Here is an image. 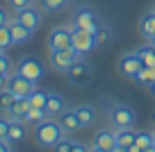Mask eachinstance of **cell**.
<instances>
[{
  "label": "cell",
  "instance_id": "13",
  "mask_svg": "<svg viewBox=\"0 0 155 152\" xmlns=\"http://www.w3.org/2000/svg\"><path fill=\"white\" fill-rule=\"evenodd\" d=\"M7 27H9V32H12V39H14V46H23V43H28V41H32V30H28L21 21H7Z\"/></svg>",
  "mask_w": 155,
  "mask_h": 152
},
{
  "label": "cell",
  "instance_id": "1",
  "mask_svg": "<svg viewBox=\"0 0 155 152\" xmlns=\"http://www.w3.org/2000/svg\"><path fill=\"white\" fill-rule=\"evenodd\" d=\"M62 136H64L62 125H59L57 120H53V118H46L39 125H34V141L41 147H53Z\"/></svg>",
  "mask_w": 155,
  "mask_h": 152
},
{
  "label": "cell",
  "instance_id": "23",
  "mask_svg": "<svg viewBox=\"0 0 155 152\" xmlns=\"http://www.w3.org/2000/svg\"><path fill=\"white\" fill-rule=\"evenodd\" d=\"M137 84H141V86H146V89H153V84H155V68H148V66H144L139 73H137Z\"/></svg>",
  "mask_w": 155,
  "mask_h": 152
},
{
  "label": "cell",
  "instance_id": "39",
  "mask_svg": "<svg viewBox=\"0 0 155 152\" xmlns=\"http://www.w3.org/2000/svg\"><path fill=\"white\" fill-rule=\"evenodd\" d=\"M128 152H141V147L139 145H130V147H128Z\"/></svg>",
  "mask_w": 155,
  "mask_h": 152
},
{
  "label": "cell",
  "instance_id": "30",
  "mask_svg": "<svg viewBox=\"0 0 155 152\" xmlns=\"http://www.w3.org/2000/svg\"><path fill=\"white\" fill-rule=\"evenodd\" d=\"M71 147H73V141H71V138H66V136H62V138L53 145V150H55V152H71Z\"/></svg>",
  "mask_w": 155,
  "mask_h": 152
},
{
  "label": "cell",
  "instance_id": "47",
  "mask_svg": "<svg viewBox=\"0 0 155 152\" xmlns=\"http://www.w3.org/2000/svg\"><path fill=\"white\" fill-rule=\"evenodd\" d=\"M153 9H155V5H153Z\"/></svg>",
  "mask_w": 155,
  "mask_h": 152
},
{
  "label": "cell",
  "instance_id": "17",
  "mask_svg": "<svg viewBox=\"0 0 155 152\" xmlns=\"http://www.w3.org/2000/svg\"><path fill=\"white\" fill-rule=\"evenodd\" d=\"M75 114H78V118H80V123H82V129L91 127V125L96 123V118H98V111H96L94 105H78Z\"/></svg>",
  "mask_w": 155,
  "mask_h": 152
},
{
  "label": "cell",
  "instance_id": "33",
  "mask_svg": "<svg viewBox=\"0 0 155 152\" xmlns=\"http://www.w3.org/2000/svg\"><path fill=\"white\" fill-rule=\"evenodd\" d=\"M32 5V0H9V7L14 11H21V9H25V7H30Z\"/></svg>",
  "mask_w": 155,
  "mask_h": 152
},
{
  "label": "cell",
  "instance_id": "29",
  "mask_svg": "<svg viewBox=\"0 0 155 152\" xmlns=\"http://www.w3.org/2000/svg\"><path fill=\"white\" fill-rule=\"evenodd\" d=\"M39 5H41L44 11H57V9H62L66 2H64V0H39Z\"/></svg>",
  "mask_w": 155,
  "mask_h": 152
},
{
  "label": "cell",
  "instance_id": "11",
  "mask_svg": "<svg viewBox=\"0 0 155 152\" xmlns=\"http://www.w3.org/2000/svg\"><path fill=\"white\" fill-rule=\"evenodd\" d=\"M44 109H46V114H48V118H57V116L66 109V98H64L62 93H57V91H48V100H46Z\"/></svg>",
  "mask_w": 155,
  "mask_h": 152
},
{
  "label": "cell",
  "instance_id": "8",
  "mask_svg": "<svg viewBox=\"0 0 155 152\" xmlns=\"http://www.w3.org/2000/svg\"><path fill=\"white\" fill-rule=\"evenodd\" d=\"M16 71H18L21 75H25L28 80H32V82H39L44 77V66H41V62H39L37 57H21Z\"/></svg>",
  "mask_w": 155,
  "mask_h": 152
},
{
  "label": "cell",
  "instance_id": "7",
  "mask_svg": "<svg viewBox=\"0 0 155 152\" xmlns=\"http://www.w3.org/2000/svg\"><path fill=\"white\" fill-rule=\"evenodd\" d=\"M7 89L16 95V98H28L34 89H37V82L28 80L25 75H21L18 71H14L9 77H7Z\"/></svg>",
  "mask_w": 155,
  "mask_h": 152
},
{
  "label": "cell",
  "instance_id": "12",
  "mask_svg": "<svg viewBox=\"0 0 155 152\" xmlns=\"http://www.w3.org/2000/svg\"><path fill=\"white\" fill-rule=\"evenodd\" d=\"M16 21H21V23L25 25L28 30H37L39 25H41V11L37 9V7H25V9H21V11H16Z\"/></svg>",
  "mask_w": 155,
  "mask_h": 152
},
{
  "label": "cell",
  "instance_id": "14",
  "mask_svg": "<svg viewBox=\"0 0 155 152\" xmlns=\"http://www.w3.org/2000/svg\"><path fill=\"white\" fill-rule=\"evenodd\" d=\"M57 123L62 125L64 134H73V132H78V129H82V123L78 118L75 109H64L62 114L57 116Z\"/></svg>",
  "mask_w": 155,
  "mask_h": 152
},
{
  "label": "cell",
  "instance_id": "28",
  "mask_svg": "<svg viewBox=\"0 0 155 152\" xmlns=\"http://www.w3.org/2000/svg\"><path fill=\"white\" fill-rule=\"evenodd\" d=\"M135 145H139L141 150L148 145H153V134L150 132H137L135 134Z\"/></svg>",
  "mask_w": 155,
  "mask_h": 152
},
{
  "label": "cell",
  "instance_id": "45",
  "mask_svg": "<svg viewBox=\"0 0 155 152\" xmlns=\"http://www.w3.org/2000/svg\"><path fill=\"white\" fill-rule=\"evenodd\" d=\"M64 2H71V0H64Z\"/></svg>",
  "mask_w": 155,
  "mask_h": 152
},
{
  "label": "cell",
  "instance_id": "10",
  "mask_svg": "<svg viewBox=\"0 0 155 152\" xmlns=\"http://www.w3.org/2000/svg\"><path fill=\"white\" fill-rule=\"evenodd\" d=\"M62 48H71V27L57 25L48 32V50H62Z\"/></svg>",
  "mask_w": 155,
  "mask_h": 152
},
{
  "label": "cell",
  "instance_id": "15",
  "mask_svg": "<svg viewBox=\"0 0 155 152\" xmlns=\"http://www.w3.org/2000/svg\"><path fill=\"white\" fill-rule=\"evenodd\" d=\"M94 145L112 152L116 147V132H114V129H110V127H101L96 134H94Z\"/></svg>",
  "mask_w": 155,
  "mask_h": 152
},
{
  "label": "cell",
  "instance_id": "6",
  "mask_svg": "<svg viewBox=\"0 0 155 152\" xmlns=\"http://www.w3.org/2000/svg\"><path fill=\"white\" fill-rule=\"evenodd\" d=\"M71 27H80V30L96 32V27H98V16H96V11H94L89 5H80L75 11H73Z\"/></svg>",
  "mask_w": 155,
  "mask_h": 152
},
{
  "label": "cell",
  "instance_id": "18",
  "mask_svg": "<svg viewBox=\"0 0 155 152\" xmlns=\"http://www.w3.org/2000/svg\"><path fill=\"white\" fill-rule=\"evenodd\" d=\"M28 123H23V120H12V127L9 132H7V141L14 145V143H21L25 136H28V127H25Z\"/></svg>",
  "mask_w": 155,
  "mask_h": 152
},
{
  "label": "cell",
  "instance_id": "34",
  "mask_svg": "<svg viewBox=\"0 0 155 152\" xmlns=\"http://www.w3.org/2000/svg\"><path fill=\"white\" fill-rule=\"evenodd\" d=\"M89 150H91V145H87V143H78V141H73L71 152H89Z\"/></svg>",
  "mask_w": 155,
  "mask_h": 152
},
{
  "label": "cell",
  "instance_id": "42",
  "mask_svg": "<svg viewBox=\"0 0 155 152\" xmlns=\"http://www.w3.org/2000/svg\"><path fill=\"white\" fill-rule=\"evenodd\" d=\"M153 143H155V129H153Z\"/></svg>",
  "mask_w": 155,
  "mask_h": 152
},
{
  "label": "cell",
  "instance_id": "5",
  "mask_svg": "<svg viewBox=\"0 0 155 152\" xmlns=\"http://www.w3.org/2000/svg\"><path fill=\"white\" fill-rule=\"evenodd\" d=\"M80 55L73 48H62V50H48V64L53 71L57 73H66V68L71 66Z\"/></svg>",
  "mask_w": 155,
  "mask_h": 152
},
{
  "label": "cell",
  "instance_id": "25",
  "mask_svg": "<svg viewBox=\"0 0 155 152\" xmlns=\"http://www.w3.org/2000/svg\"><path fill=\"white\" fill-rule=\"evenodd\" d=\"M28 100H30V107L44 109V107H46V100H48V91H39V89H34L32 93L28 95Z\"/></svg>",
  "mask_w": 155,
  "mask_h": 152
},
{
  "label": "cell",
  "instance_id": "38",
  "mask_svg": "<svg viewBox=\"0 0 155 152\" xmlns=\"http://www.w3.org/2000/svg\"><path fill=\"white\" fill-rule=\"evenodd\" d=\"M112 152H128V147H123V145H116Z\"/></svg>",
  "mask_w": 155,
  "mask_h": 152
},
{
  "label": "cell",
  "instance_id": "44",
  "mask_svg": "<svg viewBox=\"0 0 155 152\" xmlns=\"http://www.w3.org/2000/svg\"><path fill=\"white\" fill-rule=\"evenodd\" d=\"M153 93H155V84H153Z\"/></svg>",
  "mask_w": 155,
  "mask_h": 152
},
{
  "label": "cell",
  "instance_id": "22",
  "mask_svg": "<svg viewBox=\"0 0 155 152\" xmlns=\"http://www.w3.org/2000/svg\"><path fill=\"white\" fill-rule=\"evenodd\" d=\"M135 129L132 127H119L116 129V145H123V147H130L135 145Z\"/></svg>",
  "mask_w": 155,
  "mask_h": 152
},
{
  "label": "cell",
  "instance_id": "9",
  "mask_svg": "<svg viewBox=\"0 0 155 152\" xmlns=\"http://www.w3.org/2000/svg\"><path fill=\"white\" fill-rule=\"evenodd\" d=\"M141 68H144V64H141L137 50H135V52H128V55H121V57H119V73H121L123 77L135 80L137 73H139Z\"/></svg>",
  "mask_w": 155,
  "mask_h": 152
},
{
  "label": "cell",
  "instance_id": "41",
  "mask_svg": "<svg viewBox=\"0 0 155 152\" xmlns=\"http://www.w3.org/2000/svg\"><path fill=\"white\" fill-rule=\"evenodd\" d=\"M141 152H155V143H153V145H148V147H144Z\"/></svg>",
  "mask_w": 155,
  "mask_h": 152
},
{
  "label": "cell",
  "instance_id": "31",
  "mask_svg": "<svg viewBox=\"0 0 155 152\" xmlns=\"http://www.w3.org/2000/svg\"><path fill=\"white\" fill-rule=\"evenodd\" d=\"M0 73H2V75H12V59L7 57L5 52H0Z\"/></svg>",
  "mask_w": 155,
  "mask_h": 152
},
{
  "label": "cell",
  "instance_id": "27",
  "mask_svg": "<svg viewBox=\"0 0 155 152\" xmlns=\"http://www.w3.org/2000/svg\"><path fill=\"white\" fill-rule=\"evenodd\" d=\"M14 46V39H12V32L7 25H0V50H7V48Z\"/></svg>",
  "mask_w": 155,
  "mask_h": 152
},
{
  "label": "cell",
  "instance_id": "21",
  "mask_svg": "<svg viewBox=\"0 0 155 152\" xmlns=\"http://www.w3.org/2000/svg\"><path fill=\"white\" fill-rule=\"evenodd\" d=\"M94 36H96V48H107L112 43V39H114V34H112V30L107 27V25L98 23L96 32H94Z\"/></svg>",
  "mask_w": 155,
  "mask_h": 152
},
{
  "label": "cell",
  "instance_id": "37",
  "mask_svg": "<svg viewBox=\"0 0 155 152\" xmlns=\"http://www.w3.org/2000/svg\"><path fill=\"white\" fill-rule=\"evenodd\" d=\"M0 25H7V14H5L2 7H0Z\"/></svg>",
  "mask_w": 155,
  "mask_h": 152
},
{
  "label": "cell",
  "instance_id": "20",
  "mask_svg": "<svg viewBox=\"0 0 155 152\" xmlns=\"http://www.w3.org/2000/svg\"><path fill=\"white\" fill-rule=\"evenodd\" d=\"M137 55H139V59H141V64L144 66H148V68H155V46L153 43H144L141 48H137Z\"/></svg>",
  "mask_w": 155,
  "mask_h": 152
},
{
  "label": "cell",
  "instance_id": "46",
  "mask_svg": "<svg viewBox=\"0 0 155 152\" xmlns=\"http://www.w3.org/2000/svg\"><path fill=\"white\" fill-rule=\"evenodd\" d=\"M0 52H5V50H0Z\"/></svg>",
  "mask_w": 155,
  "mask_h": 152
},
{
  "label": "cell",
  "instance_id": "16",
  "mask_svg": "<svg viewBox=\"0 0 155 152\" xmlns=\"http://www.w3.org/2000/svg\"><path fill=\"white\" fill-rule=\"evenodd\" d=\"M139 32H141V36H144L146 41H153V36H155V9L141 14V18H139Z\"/></svg>",
  "mask_w": 155,
  "mask_h": 152
},
{
  "label": "cell",
  "instance_id": "19",
  "mask_svg": "<svg viewBox=\"0 0 155 152\" xmlns=\"http://www.w3.org/2000/svg\"><path fill=\"white\" fill-rule=\"evenodd\" d=\"M28 111H30V100H28V98H16L14 107L7 111V116H9L12 120H23Z\"/></svg>",
  "mask_w": 155,
  "mask_h": 152
},
{
  "label": "cell",
  "instance_id": "4",
  "mask_svg": "<svg viewBox=\"0 0 155 152\" xmlns=\"http://www.w3.org/2000/svg\"><path fill=\"white\" fill-rule=\"evenodd\" d=\"M107 118L119 129V127H132L135 120H137V114H135V109H130L128 105H112L110 111H107Z\"/></svg>",
  "mask_w": 155,
  "mask_h": 152
},
{
  "label": "cell",
  "instance_id": "35",
  "mask_svg": "<svg viewBox=\"0 0 155 152\" xmlns=\"http://www.w3.org/2000/svg\"><path fill=\"white\" fill-rule=\"evenodd\" d=\"M0 152H12V143L5 141V138H0Z\"/></svg>",
  "mask_w": 155,
  "mask_h": 152
},
{
  "label": "cell",
  "instance_id": "36",
  "mask_svg": "<svg viewBox=\"0 0 155 152\" xmlns=\"http://www.w3.org/2000/svg\"><path fill=\"white\" fill-rule=\"evenodd\" d=\"M7 77L9 75H2V73H0V89H7Z\"/></svg>",
  "mask_w": 155,
  "mask_h": 152
},
{
  "label": "cell",
  "instance_id": "26",
  "mask_svg": "<svg viewBox=\"0 0 155 152\" xmlns=\"http://www.w3.org/2000/svg\"><path fill=\"white\" fill-rule=\"evenodd\" d=\"M14 102H16V95L12 93L9 89H0V111H9L12 107H14Z\"/></svg>",
  "mask_w": 155,
  "mask_h": 152
},
{
  "label": "cell",
  "instance_id": "43",
  "mask_svg": "<svg viewBox=\"0 0 155 152\" xmlns=\"http://www.w3.org/2000/svg\"><path fill=\"white\" fill-rule=\"evenodd\" d=\"M150 43H153V46H155V36H153V41H150Z\"/></svg>",
  "mask_w": 155,
  "mask_h": 152
},
{
  "label": "cell",
  "instance_id": "3",
  "mask_svg": "<svg viewBox=\"0 0 155 152\" xmlns=\"http://www.w3.org/2000/svg\"><path fill=\"white\" fill-rule=\"evenodd\" d=\"M71 48L75 50L80 57L89 55L96 48V36L89 30H80V27H71Z\"/></svg>",
  "mask_w": 155,
  "mask_h": 152
},
{
  "label": "cell",
  "instance_id": "40",
  "mask_svg": "<svg viewBox=\"0 0 155 152\" xmlns=\"http://www.w3.org/2000/svg\"><path fill=\"white\" fill-rule=\"evenodd\" d=\"M89 152H110V150H103V147H96V145H91V150Z\"/></svg>",
  "mask_w": 155,
  "mask_h": 152
},
{
  "label": "cell",
  "instance_id": "32",
  "mask_svg": "<svg viewBox=\"0 0 155 152\" xmlns=\"http://www.w3.org/2000/svg\"><path fill=\"white\" fill-rule=\"evenodd\" d=\"M12 127V118L9 116H0V138H5L7 141V132Z\"/></svg>",
  "mask_w": 155,
  "mask_h": 152
},
{
  "label": "cell",
  "instance_id": "24",
  "mask_svg": "<svg viewBox=\"0 0 155 152\" xmlns=\"http://www.w3.org/2000/svg\"><path fill=\"white\" fill-rule=\"evenodd\" d=\"M46 118H48L46 109H37V107H30V111L25 114L23 123H28V125H39L41 120H46Z\"/></svg>",
  "mask_w": 155,
  "mask_h": 152
},
{
  "label": "cell",
  "instance_id": "2",
  "mask_svg": "<svg viewBox=\"0 0 155 152\" xmlns=\"http://www.w3.org/2000/svg\"><path fill=\"white\" fill-rule=\"evenodd\" d=\"M66 80L71 82L73 86H89L91 84V80H94V68H91V64L87 62V59H82V57H78L75 62L71 64V66L66 68Z\"/></svg>",
  "mask_w": 155,
  "mask_h": 152
}]
</instances>
